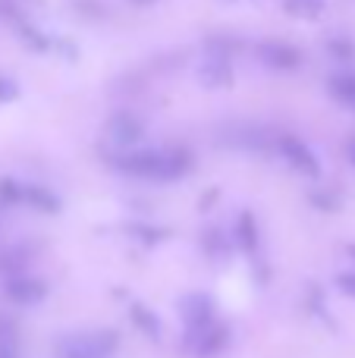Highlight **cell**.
I'll use <instances>...</instances> for the list:
<instances>
[{
	"label": "cell",
	"mask_w": 355,
	"mask_h": 358,
	"mask_svg": "<svg viewBox=\"0 0 355 358\" xmlns=\"http://www.w3.org/2000/svg\"><path fill=\"white\" fill-rule=\"evenodd\" d=\"M283 10L296 19H318L324 13V0H283Z\"/></svg>",
	"instance_id": "10"
},
{
	"label": "cell",
	"mask_w": 355,
	"mask_h": 358,
	"mask_svg": "<svg viewBox=\"0 0 355 358\" xmlns=\"http://www.w3.org/2000/svg\"><path fill=\"white\" fill-rule=\"evenodd\" d=\"M337 286L346 292V296H352V299H355V271L340 273V277H337Z\"/></svg>",
	"instance_id": "14"
},
{
	"label": "cell",
	"mask_w": 355,
	"mask_h": 358,
	"mask_svg": "<svg viewBox=\"0 0 355 358\" xmlns=\"http://www.w3.org/2000/svg\"><path fill=\"white\" fill-rule=\"evenodd\" d=\"M180 315L189 330H205L214 324V302L208 296H201V292H192V296H186L180 302Z\"/></svg>",
	"instance_id": "5"
},
{
	"label": "cell",
	"mask_w": 355,
	"mask_h": 358,
	"mask_svg": "<svg viewBox=\"0 0 355 358\" xmlns=\"http://www.w3.org/2000/svg\"><path fill=\"white\" fill-rule=\"evenodd\" d=\"M346 155H349V161L355 164V138H352V142H349V148H346Z\"/></svg>",
	"instance_id": "17"
},
{
	"label": "cell",
	"mask_w": 355,
	"mask_h": 358,
	"mask_svg": "<svg viewBox=\"0 0 355 358\" xmlns=\"http://www.w3.org/2000/svg\"><path fill=\"white\" fill-rule=\"evenodd\" d=\"M129 311H132V317H136L138 330H142L145 336H154V340H157V336H161V324H157V317L151 315V311L145 308V305H132Z\"/></svg>",
	"instance_id": "11"
},
{
	"label": "cell",
	"mask_w": 355,
	"mask_h": 358,
	"mask_svg": "<svg viewBox=\"0 0 355 358\" xmlns=\"http://www.w3.org/2000/svg\"><path fill=\"white\" fill-rule=\"evenodd\" d=\"M327 88L333 92V98L337 101L355 107V73H337L331 82H327Z\"/></svg>",
	"instance_id": "9"
},
{
	"label": "cell",
	"mask_w": 355,
	"mask_h": 358,
	"mask_svg": "<svg viewBox=\"0 0 355 358\" xmlns=\"http://www.w3.org/2000/svg\"><path fill=\"white\" fill-rule=\"evenodd\" d=\"M277 151H280L283 161H287L293 170H299V173H308V176H318V173H321L318 157H314V151L308 148L302 138H296V136H280V138H277Z\"/></svg>",
	"instance_id": "2"
},
{
	"label": "cell",
	"mask_w": 355,
	"mask_h": 358,
	"mask_svg": "<svg viewBox=\"0 0 355 358\" xmlns=\"http://www.w3.org/2000/svg\"><path fill=\"white\" fill-rule=\"evenodd\" d=\"M0 358H19L16 343H6V340H0Z\"/></svg>",
	"instance_id": "16"
},
{
	"label": "cell",
	"mask_w": 355,
	"mask_h": 358,
	"mask_svg": "<svg viewBox=\"0 0 355 358\" xmlns=\"http://www.w3.org/2000/svg\"><path fill=\"white\" fill-rule=\"evenodd\" d=\"M349 255H352V258H355V248H349Z\"/></svg>",
	"instance_id": "19"
},
{
	"label": "cell",
	"mask_w": 355,
	"mask_h": 358,
	"mask_svg": "<svg viewBox=\"0 0 355 358\" xmlns=\"http://www.w3.org/2000/svg\"><path fill=\"white\" fill-rule=\"evenodd\" d=\"M201 79L208 82V85H226V82L233 79V69H230V57L224 54H214L211 60L201 66Z\"/></svg>",
	"instance_id": "8"
},
{
	"label": "cell",
	"mask_w": 355,
	"mask_h": 358,
	"mask_svg": "<svg viewBox=\"0 0 355 358\" xmlns=\"http://www.w3.org/2000/svg\"><path fill=\"white\" fill-rule=\"evenodd\" d=\"M107 136H110V142L117 145V148L136 151V145L142 142V123H138L136 117H126V113H119V117L110 120V126H107Z\"/></svg>",
	"instance_id": "6"
},
{
	"label": "cell",
	"mask_w": 355,
	"mask_h": 358,
	"mask_svg": "<svg viewBox=\"0 0 355 358\" xmlns=\"http://www.w3.org/2000/svg\"><path fill=\"white\" fill-rule=\"evenodd\" d=\"M3 296L16 305H38L44 296H48V286L38 277H29V273H16V277H6L3 283Z\"/></svg>",
	"instance_id": "4"
},
{
	"label": "cell",
	"mask_w": 355,
	"mask_h": 358,
	"mask_svg": "<svg viewBox=\"0 0 355 358\" xmlns=\"http://www.w3.org/2000/svg\"><path fill=\"white\" fill-rule=\"evenodd\" d=\"M16 98V85L10 79H0V101H13Z\"/></svg>",
	"instance_id": "15"
},
{
	"label": "cell",
	"mask_w": 355,
	"mask_h": 358,
	"mask_svg": "<svg viewBox=\"0 0 355 358\" xmlns=\"http://www.w3.org/2000/svg\"><path fill=\"white\" fill-rule=\"evenodd\" d=\"M226 343H230V330H226L224 324H217V321H214L211 327H205V330H189V336H186V346L192 349L198 358L220 355Z\"/></svg>",
	"instance_id": "3"
},
{
	"label": "cell",
	"mask_w": 355,
	"mask_h": 358,
	"mask_svg": "<svg viewBox=\"0 0 355 358\" xmlns=\"http://www.w3.org/2000/svg\"><path fill=\"white\" fill-rule=\"evenodd\" d=\"M22 198H25V201H31L35 208H41V210H57V208H60V201H57L48 189H35V185L22 189Z\"/></svg>",
	"instance_id": "12"
},
{
	"label": "cell",
	"mask_w": 355,
	"mask_h": 358,
	"mask_svg": "<svg viewBox=\"0 0 355 358\" xmlns=\"http://www.w3.org/2000/svg\"><path fill=\"white\" fill-rule=\"evenodd\" d=\"M258 57L264 60V66L283 69V73L296 69V66H299V60H302L299 50L289 48V44H283V41H264L261 48H258Z\"/></svg>",
	"instance_id": "7"
},
{
	"label": "cell",
	"mask_w": 355,
	"mask_h": 358,
	"mask_svg": "<svg viewBox=\"0 0 355 358\" xmlns=\"http://www.w3.org/2000/svg\"><path fill=\"white\" fill-rule=\"evenodd\" d=\"M192 164V157L186 151H151V148H136V151H126L119 157V167L132 176H145V179H176L182 176Z\"/></svg>",
	"instance_id": "1"
},
{
	"label": "cell",
	"mask_w": 355,
	"mask_h": 358,
	"mask_svg": "<svg viewBox=\"0 0 355 358\" xmlns=\"http://www.w3.org/2000/svg\"><path fill=\"white\" fill-rule=\"evenodd\" d=\"M239 242H242L245 248H255L258 245V233H252V217H242V223H239Z\"/></svg>",
	"instance_id": "13"
},
{
	"label": "cell",
	"mask_w": 355,
	"mask_h": 358,
	"mask_svg": "<svg viewBox=\"0 0 355 358\" xmlns=\"http://www.w3.org/2000/svg\"><path fill=\"white\" fill-rule=\"evenodd\" d=\"M132 3H154V0H132Z\"/></svg>",
	"instance_id": "18"
}]
</instances>
